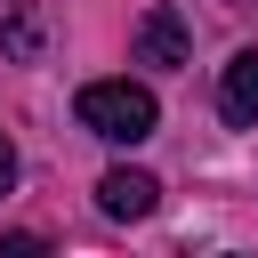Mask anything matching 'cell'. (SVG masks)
Segmentation results:
<instances>
[{
  "label": "cell",
  "instance_id": "1",
  "mask_svg": "<svg viewBox=\"0 0 258 258\" xmlns=\"http://www.w3.org/2000/svg\"><path fill=\"white\" fill-rule=\"evenodd\" d=\"M73 113H81V129L105 137V145H137V137H153V121H161V105H153L145 81H89V89L73 97Z\"/></svg>",
  "mask_w": 258,
  "mask_h": 258
},
{
  "label": "cell",
  "instance_id": "2",
  "mask_svg": "<svg viewBox=\"0 0 258 258\" xmlns=\"http://www.w3.org/2000/svg\"><path fill=\"white\" fill-rule=\"evenodd\" d=\"M129 48H137V64H161V73H177V64L194 56V32H185V16H177V8H145Z\"/></svg>",
  "mask_w": 258,
  "mask_h": 258
},
{
  "label": "cell",
  "instance_id": "3",
  "mask_svg": "<svg viewBox=\"0 0 258 258\" xmlns=\"http://www.w3.org/2000/svg\"><path fill=\"white\" fill-rule=\"evenodd\" d=\"M218 113L234 129H258V48H234L218 73Z\"/></svg>",
  "mask_w": 258,
  "mask_h": 258
},
{
  "label": "cell",
  "instance_id": "4",
  "mask_svg": "<svg viewBox=\"0 0 258 258\" xmlns=\"http://www.w3.org/2000/svg\"><path fill=\"white\" fill-rule=\"evenodd\" d=\"M40 48H48L40 0H0V56L8 64H40Z\"/></svg>",
  "mask_w": 258,
  "mask_h": 258
},
{
  "label": "cell",
  "instance_id": "5",
  "mask_svg": "<svg viewBox=\"0 0 258 258\" xmlns=\"http://www.w3.org/2000/svg\"><path fill=\"white\" fill-rule=\"evenodd\" d=\"M153 202H161V185H153L145 169H105V177H97V210H105V218H145Z\"/></svg>",
  "mask_w": 258,
  "mask_h": 258
},
{
  "label": "cell",
  "instance_id": "6",
  "mask_svg": "<svg viewBox=\"0 0 258 258\" xmlns=\"http://www.w3.org/2000/svg\"><path fill=\"white\" fill-rule=\"evenodd\" d=\"M8 185H16V145L0 137V194H8Z\"/></svg>",
  "mask_w": 258,
  "mask_h": 258
}]
</instances>
